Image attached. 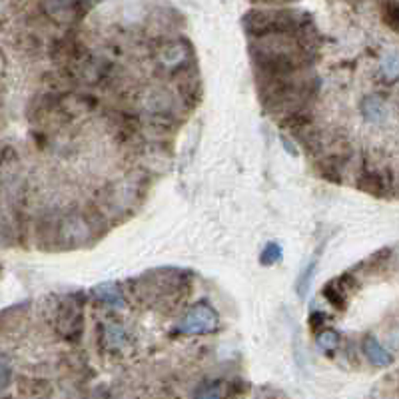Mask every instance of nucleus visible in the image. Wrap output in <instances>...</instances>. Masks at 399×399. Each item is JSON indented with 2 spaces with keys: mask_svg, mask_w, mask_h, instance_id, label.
I'll return each mask as SVG.
<instances>
[{
  "mask_svg": "<svg viewBox=\"0 0 399 399\" xmlns=\"http://www.w3.org/2000/svg\"><path fill=\"white\" fill-rule=\"evenodd\" d=\"M218 328V313L210 304H198L190 307L176 326L178 333L198 335V333H210Z\"/></svg>",
  "mask_w": 399,
  "mask_h": 399,
  "instance_id": "nucleus-1",
  "label": "nucleus"
},
{
  "mask_svg": "<svg viewBox=\"0 0 399 399\" xmlns=\"http://www.w3.org/2000/svg\"><path fill=\"white\" fill-rule=\"evenodd\" d=\"M56 329L62 337H78L82 333V305L76 302H64L56 316Z\"/></svg>",
  "mask_w": 399,
  "mask_h": 399,
  "instance_id": "nucleus-2",
  "label": "nucleus"
},
{
  "mask_svg": "<svg viewBox=\"0 0 399 399\" xmlns=\"http://www.w3.org/2000/svg\"><path fill=\"white\" fill-rule=\"evenodd\" d=\"M88 235H90V226L78 214H70L60 222V240L66 246H78Z\"/></svg>",
  "mask_w": 399,
  "mask_h": 399,
  "instance_id": "nucleus-3",
  "label": "nucleus"
},
{
  "mask_svg": "<svg viewBox=\"0 0 399 399\" xmlns=\"http://www.w3.org/2000/svg\"><path fill=\"white\" fill-rule=\"evenodd\" d=\"M361 112H363V116H365L368 122H372V124H381V122L387 118L389 108H387V102H385L381 96L372 94L365 96V98L361 100Z\"/></svg>",
  "mask_w": 399,
  "mask_h": 399,
  "instance_id": "nucleus-4",
  "label": "nucleus"
},
{
  "mask_svg": "<svg viewBox=\"0 0 399 399\" xmlns=\"http://www.w3.org/2000/svg\"><path fill=\"white\" fill-rule=\"evenodd\" d=\"M363 353L368 355V359H370L374 365H377V368H387V365L394 363V355L387 352L374 335H368V337L363 339Z\"/></svg>",
  "mask_w": 399,
  "mask_h": 399,
  "instance_id": "nucleus-5",
  "label": "nucleus"
},
{
  "mask_svg": "<svg viewBox=\"0 0 399 399\" xmlns=\"http://www.w3.org/2000/svg\"><path fill=\"white\" fill-rule=\"evenodd\" d=\"M94 296L98 300L106 302L108 305H114V307H124V296L120 292L116 283H100L94 287Z\"/></svg>",
  "mask_w": 399,
  "mask_h": 399,
  "instance_id": "nucleus-6",
  "label": "nucleus"
},
{
  "mask_svg": "<svg viewBox=\"0 0 399 399\" xmlns=\"http://www.w3.org/2000/svg\"><path fill=\"white\" fill-rule=\"evenodd\" d=\"M357 188L361 192L374 194V196H383L387 184H385V178H381V174H363L357 180Z\"/></svg>",
  "mask_w": 399,
  "mask_h": 399,
  "instance_id": "nucleus-7",
  "label": "nucleus"
},
{
  "mask_svg": "<svg viewBox=\"0 0 399 399\" xmlns=\"http://www.w3.org/2000/svg\"><path fill=\"white\" fill-rule=\"evenodd\" d=\"M194 399H224V389L218 381H204L196 387Z\"/></svg>",
  "mask_w": 399,
  "mask_h": 399,
  "instance_id": "nucleus-8",
  "label": "nucleus"
},
{
  "mask_svg": "<svg viewBox=\"0 0 399 399\" xmlns=\"http://www.w3.org/2000/svg\"><path fill=\"white\" fill-rule=\"evenodd\" d=\"M316 268H318V258L311 259V261L305 266L304 272H302V276H300V280H298V294H300V298H305V296H307L309 285H311V280H313V276H316Z\"/></svg>",
  "mask_w": 399,
  "mask_h": 399,
  "instance_id": "nucleus-9",
  "label": "nucleus"
},
{
  "mask_svg": "<svg viewBox=\"0 0 399 399\" xmlns=\"http://www.w3.org/2000/svg\"><path fill=\"white\" fill-rule=\"evenodd\" d=\"M339 346V333L333 329H324L318 333V348L324 352H335V348Z\"/></svg>",
  "mask_w": 399,
  "mask_h": 399,
  "instance_id": "nucleus-10",
  "label": "nucleus"
},
{
  "mask_svg": "<svg viewBox=\"0 0 399 399\" xmlns=\"http://www.w3.org/2000/svg\"><path fill=\"white\" fill-rule=\"evenodd\" d=\"M282 246L278 244V242H272V244H268L263 250H261V256H259V261L263 263V266H276L280 259H282Z\"/></svg>",
  "mask_w": 399,
  "mask_h": 399,
  "instance_id": "nucleus-11",
  "label": "nucleus"
},
{
  "mask_svg": "<svg viewBox=\"0 0 399 399\" xmlns=\"http://www.w3.org/2000/svg\"><path fill=\"white\" fill-rule=\"evenodd\" d=\"M186 58H188L186 48H180L178 44H170L164 50V54H162V62H164L166 66H176V62L186 60Z\"/></svg>",
  "mask_w": 399,
  "mask_h": 399,
  "instance_id": "nucleus-12",
  "label": "nucleus"
},
{
  "mask_svg": "<svg viewBox=\"0 0 399 399\" xmlns=\"http://www.w3.org/2000/svg\"><path fill=\"white\" fill-rule=\"evenodd\" d=\"M398 54L396 52H389L385 58H383V64H381V70H383V76L387 78V80H396L398 78V70H399V64H398Z\"/></svg>",
  "mask_w": 399,
  "mask_h": 399,
  "instance_id": "nucleus-13",
  "label": "nucleus"
},
{
  "mask_svg": "<svg viewBox=\"0 0 399 399\" xmlns=\"http://www.w3.org/2000/svg\"><path fill=\"white\" fill-rule=\"evenodd\" d=\"M124 335H126V333H124V329L120 328V326H106V331H104V339L108 342L110 348L122 346V344L126 342Z\"/></svg>",
  "mask_w": 399,
  "mask_h": 399,
  "instance_id": "nucleus-14",
  "label": "nucleus"
},
{
  "mask_svg": "<svg viewBox=\"0 0 399 399\" xmlns=\"http://www.w3.org/2000/svg\"><path fill=\"white\" fill-rule=\"evenodd\" d=\"M383 21L389 24L394 30L398 28L399 24V6L398 4H383Z\"/></svg>",
  "mask_w": 399,
  "mask_h": 399,
  "instance_id": "nucleus-15",
  "label": "nucleus"
},
{
  "mask_svg": "<svg viewBox=\"0 0 399 399\" xmlns=\"http://www.w3.org/2000/svg\"><path fill=\"white\" fill-rule=\"evenodd\" d=\"M282 140H283V148H285V150H289V152H292V156H298V150L292 146V142L287 140V138H282Z\"/></svg>",
  "mask_w": 399,
  "mask_h": 399,
  "instance_id": "nucleus-16",
  "label": "nucleus"
}]
</instances>
